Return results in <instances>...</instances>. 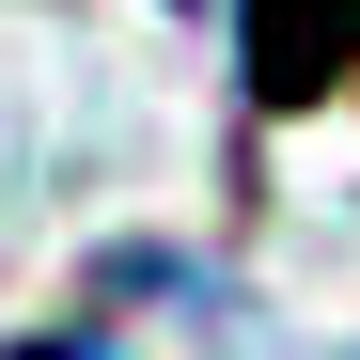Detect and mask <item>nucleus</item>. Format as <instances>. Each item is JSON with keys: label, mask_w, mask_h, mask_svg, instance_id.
<instances>
[{"label": "nucleus", "mask_w": 360, "mask_h": 360, "mask_svg": "<svg viewBox=\"0 0 360 360\" xmlns=\"http://www.w3.org/2000/svg\"><path fill=\"white\" fill-rule=\"evenodd\" d=\"M345 32H360V0H251V110L329 94L345 79Z\"/></svg>", "instance_id": "obj_1"}]
</instances>
